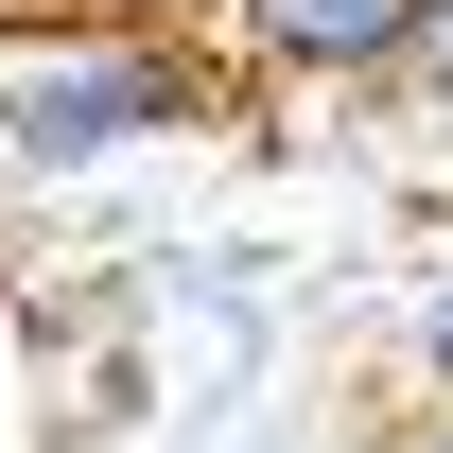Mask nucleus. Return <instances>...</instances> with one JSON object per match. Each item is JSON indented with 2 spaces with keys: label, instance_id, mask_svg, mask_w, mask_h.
<instances>
[{
  "label": "nucleus",
  "instance_id": "5",
  "mask_svg": "<svg viewBox=\"0 0 453 453\" xmlns=\"http://www.w3.org/2000/svg\"><path fill=\"white\" fill-rule=\"evenodd\" d=\"M349 453H453V418H384V436H349Z\"/></svg>",
  "mask_w": 453,
  "mask_h": 453
},
{
  "label": "nucleus",
  "instance_id": "4",
  "mask_svg": "<svg viewBox=\"0 0 453 453\" xmlns=\"http://www.w3.org/2000/svg\"><path fill=\"white\" fill-rule=\"evenodd\" d=\"M401 105H418V140H453V0H436V35H418V70H401Z\"/></svg>",
  "mask_w": 453,
  "mask_h": 453
},
{
  "label": "nucleus",
  "instance_id": "3",
  "mask_svg": "<svg viewBox=\"0 0 453 453\" xmlns=\"http://www.w3.org/2000/svg\"><path fill=\"white\" fill-rule=\"evenodd\" d=\"M384 349H401V401L418 418H453V244L401 280V314H384Z\"/></svg>",
  "mask_w": 453,
  "mask_h": 453
},
{
  "label": "nucleus",
  "instance_id": "1",
  "mask_svg": "<svg viewBox=\"0 0 453 453\" xmlns=\"http://www.w3.org/2000/svg\"><path fill=\"white\" fill-rule=\"evenodd\" d=\"M226 122V53L192 18H35L0 53V192H88V174L157 157V140H210Z\"/></svg>",
  "mask_w": 453,
  "mask_h": 453
},
{
  "label": "nucleus",
  "instance_id": "2",
  "mask_svg": "<svg viewBox=\"0 0 453 453\" xmlns=\"http://www.w3.org/2000/svg\"><path fill=\"white\" fill-rule=\"evenodd\" d=\"M418 35L436 0H210L226 88H296V105H401Z\"/></svg>",
  "mask_w": 453,
  "mask_h": 453
}]
</instances>
